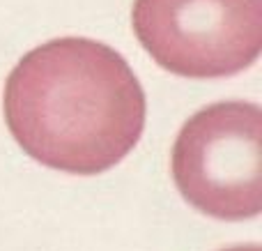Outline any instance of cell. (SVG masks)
<instances>
[{
	"label": "cell",
	"instance_id": "cell-1",
	"mask_svg": "<svg viewBox=\"0 0 262 251\" xmlns=\"http://www.w3.org/2000/svg\"><path fill=\"white\" fill-rule=\"evenodd\" d=\"M5 122L28 157L60 173L97 175L145 129V92L115 49L60 37L28 51L5 81Z\"/></svg>",
	"mask_w": 262,
	"mask_h": 251
},
{
	"label": "cell",
	"instance_id": "cell-2",
	"mask_svg": "<svg viewBox=\"0 0 262 251\" xmlns=\"http://www.w3.org/2000/svg\"><path fill=\"white\" fill-rule=\"evenodd\" d=\"M262 111L219 101L193 113L172 145V180L195 210L223 221L262 210Z\"/></svg>",
	"mask_w": 262,
	"mask_h": 251
},
{
	"label": "cell",
	"instance_id": "cell-3",
	"mask_svg": "<svg viewBox=\"0 0 262 251\" xmlns=\"http://www.w3.org/2000/svg\"><path fill=\"white\" fill-rule=\"evenodd\" d=\"M131 21L154 62L184 78L239 74L262 49V0H134Z\"/></svg>",
	"mask_w": 262,
	"mask_h": 251
},
{
	"label": "cell",
	"instance_id": "cell-4",
	"mask_svg": "<svg viewBox=\"0 0 262 251\" xmlns=\"http://www.w3.org/2000/svg\"><path fill=\"white\" fill-rule=\"evenodd\" d=\"M221 251H260L258 244H246V247H230V249H221Z\"/></svg>",
	"mask_w": 262,
	"mask_h": 251
}]
</instances>
